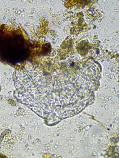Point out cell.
I'll return each mask as SVG.
<instances>
[{"instance_id":"obj_2","label":"cell","mask_w":119,"mask_h":158,"mask_svg":"<svg viewBox=\"0 0 119 158\" xmlns=\"http://www.w3.org/2000/svg\"><path fill=\"white\" fill-rule=\"evenodd\" d=\"M27 45L20 34L0 33V60L10 64H18L25 59Z\"/></svg>"},{"instance_id":"obj_1","label":"cell","mask_w":119,"mask_h":158,"mask_svg":"<svg viewBox=\"0 0 119 158\" xmlns=\"http://www.w3.org/2000/svg\"><path fill=\"white\" fill-rule=\"evenodd\" d=\"M25 70L18 71L20 99L50 123L73 116L91 104L101 77L98 63L77 56Z\"/></svg>"}]
</instances>
